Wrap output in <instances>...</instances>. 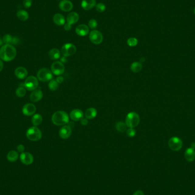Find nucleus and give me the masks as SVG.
I'll list each match as a JSON object with an SVG mask.
<instances>
[{"label": "nucleus", "instance_id": "nucleus-1", "mask_svg": "<svg viewBox=\"0 0 195 195\" xmlns=\"http://www.w3.org/2000/svg\"><path fill=\"white\" fill-rule=\"evenodd\" d=\"M17 56V50L12 45H3L0 49V58L5 62L13 60Z\"/></svg>", "mask_w": 195, "mask_h": 195}, {"label": "nucleus", "instance_id": "nucleus-2", "mask_svg": "<svg viewBox=\"0 0 195 195\" xmlns=\"http://www.w3.org/2000/svg\"><path fill=\"white\" fill-rule=\"evenodd\" d=\"M51 121L55 125L63 126L69 123V116L64 111H58L52 115Z\"/></svg>", "mask_w": 195, "mask_h": 195}, {"label": "nucleus", "instance_id": "nucleus-3", "mask_svg": "<svg viewBox=\"0 0 195 195\" xmlns=\"http://www.w3.org/2000/svg\"><path fill=\"white\" fill-rule=\"evenodd\" d=\"M140 116L135 112H131L125 118V123L128 128H135L139 125Z\"/></svg>", "mask_w": 195, "mask_h": 195}, {"label": "nucleus", "instance_id": "nucleus-4", "mask_svg": "<svg viewBox=\"0 0 195 195\" xmlns=\"http://www.w3.org/2000/svg\"><path fill=\"white\" fill-rule=\"evenodd\" d=\"M42 132L36 126L30 127L26 132L28 139L31 141L37 142L42 138Z\"/></svg>", "mask_w": 195, "mask_h": 195}, {"label": "nucleus", "instance_id": "nucleus-5", "mask_svg": "<svg viewBox=\"0 0 195 195\" xmlns=\"http://www.w3.org/2000/svg\"><path fill=\"white\" fill-rule=\"evenodd\" d=\"M37 78L43 82L50 81L53 79V73L51 71L46 68H43L38 71Z\"/></svg>", "mask_w": 195, "mask_h": 195}, {"label": "nucleus", "instance_id": "nucleus-6", "mask_svg": "<svg viewBox=\"0 0 195 195\" xmlns=\"http://www.w3.org/2000/svg\"><path fill=\"white\" fill-rule=\"evenodd\" d=\"M38 80L36 77L30 76L26 79L23 86L29 91H34L38 86Z\"/></svg>", "mask_w": 195, "mask_h": 195}, {"label": "nucleus", "instance_id": "nucleus-7", "mask_svg": "<svg viewBox=\"0 0 195 195\" xmlns=\"http://www.w3.org/2000/svg\"><path fill=\"white\" fill-rule=\"evenodd\" d=\"M77 51V48L74 45L67 43L63 45L61 48V53L63 56L68 57L73 56Z\"/></svg>", "mask_w": 195, "mask_h": 195}, {"label": "nucleus", "instance_id": "nucleus-8", "mask_svg": "<svg viewBox=\"0 0 195 195\" xmlns=\"http://www.w3.org/2000/svg\"><path fill=\"white\" fill-rule=\"evenodd\" d=\"M65 67L60 61H55L51 66V71L53 74L59 76L64 73Z\"/></svg>", "mask_w": 195, "mask_h": 195}, {"label": "nucleus", "instance_id": "nucleus-9", "mask_svg": "<svg viewBox=\"0 0 195 195\" xmlns=\"http://www.w3.org/2000/svg\"><path fill=\"white\" fill-rule=\"evenodd\" d=\"M89 39L90 41L95 45H99L103 42V37L101 32L94 30L89 34Z\"/></svg>", "mask_w": 195, "mask_h": 195}, {"label": "nucleus", "instance_id": "nucleus-10", "mask_svg": "<svg viewBox=\"0 0 195 195\" xmlns=\"http://www.w3.org/2000/svg\"><path fill=\"white\" fill-rule=\"evenodd\" d=\"M168 145L171 149L173 151H179L183 147V142L178 137H172L168 141Z\"/></svg>", "mask_w": 195, "mask_h": 195}, {"label": "nucleus", "instance_id": "nucleus-11", "mask_svg": "<svg viewBox=\"0 0 195 195\" xmlns=\"http://www.w3.org/2000/svg\"><path fill=\"white\" fill-rule=\"evenodd\" d=\"M72 133L71 127L70 125H63L59 131V135L60 138L63 139H66L70 137Z\"/></svg>", "mask_w": 195, "mask_h": 195}, {"label": "nucleus", "instance_id": "nucleus-12", "mask_svg": "<svg viewBox=\"0 0 195 195\" xmlns=\"http://www.w3.org/2000/svg\"><path fill=\"white\" fill-rule=\"evenodd\" d=\"M36 107L32 103L26 104L22 108V112L26 116H32L36 111Z\"/></svg>", "mask_w": 195, "mask_h": 195}, {"label": "nucleus", "instance_id": "nucleus-13", "mask_svg": "<svg viewBox=\"0 0 195 195\" xmlns=\"http://www.w3.org/2000/svg\"><path fill=\"white\" fill-rule=\"evenodd\" d=\"M20 160L23 164L30 165L34 161V158L29 152H22L20 155Z\"/></svg>", "mask_w": 195, "mask_h": 195}, {"label": "nucleus", "instance_id": "nucleus-14", "mask_svg": "<svg viewBox=\"0 0 195 195\" xmlns=\"http://www.w3.org/2000/svg\"><path fill=\"white\" fill-rule=\"evenodd\" d=\"M59 8L61 10L69 12L73 8V4L69 0H62L59 4Z\"/></svg>", "mask_w": 195, "mask_h": 195}, {"label": "nucleus", "instance_id": "nucleus-15", "mask_svg": "<svg viewBox=\"0 0 195 195\" xmlns=\"http://www.w3.org/2000/svg\"><path fill=\"white\" fill-rule=\"evenodd\" d=\"M79 19V14H78L77 12H71L67 15L66 23L72 26L73 25L77 23Z\"/></svg>", "mask_w": 195, "mask_h": 195}, {"label": "nucleus", "instance_id": "nucleus-16", "mask_svg": "<svg viewBox=\"0 0 195 195\" xmlns=\"http://www.w3.org/2000/svg\"><path fill=\"white\" fill-rule=\"evenodd\" d=\"M83 111L79 109H74L70 112V118L72 121H78L84 118Z\"/></svg>", "mask_w": 195, "mask_h": 195}, {"label": "nucleus", "instance_id": "nucleus-17", "mask_svg": "<svg viewBox=\"0 0 195 195\" xmlns=\"http://www.w3.org/2000/svg\"><path fill=\"white\" fill-rule=\"evenodd\" d=\"M75 32L79 36L84 37L88 34L89 28L87 25L84 24L79 25L75 28Z\"/></svg>", "mask_w": 195, "mask_h": 195}, {"label": "nucleus", "instance_id": "nucleus-18", "mask_svg": "<svg viewBox=\"0 0 195 195\" xmlns=\"http://www.w3.org/2000/svg\"><path fill=\"white\" fill-rule=\"evenodd\" d=\"M43 93L40 89H36L32 91L30 95V99L32 102H37L43 98Z\"/></svg>", "mask_w": 195, "mask_h": 195}, {"label": "nucleus", "instance_id": "nucleus-19", "mask_svg": "<svg viewBox=\"0 0 195 195\" xmlns=\"http://www.w3.org/2000/svg\"><path fill=\"white\" fill-rule=\"evenodd\" d=\"M15 75L17 78L20 79H23L27 77L28 72L27 70L23 67H17L14 71Z\"/></svg>", "mask_w": 195, "mask_h": 195}, {"label": "nucleus", "instance_id": "nucleus-20", "mask_svg": "<svg viewBox=\"0 0 195 195\" xmlns=\"http://www.w3.org/2000/svg\"><path fill=\"white\" fill-rule=\"evenodd\" d=\"M96 5V0H82L81 2V6L85 10H90Z\"/></svg>", "mask_w": 195, "mask_h": 195}, {"label": "nucleus", "instance_id": "nucleus-21", "mask_svg": "<svg viewBox=\"0 0 195 195\" xmlns=\"http://www.w3.org/2000/svg\"><path fill=\"white\" fill-rule=\"evenodd\" d=\"M53 21L55 24L58 26H62L65 24V17L62 14L56 13L53 16Z\"/></svg>", "mask_w": 195, "mask_h": 195}, {"label": "nucleus", "instance_id": "nucleus-22", "mask_svg": "<svg viewBox=\"0 0 195 195\" xmlns=\"http://www.w3.org/2000/svg\"><path fill=\"white\" fill-rule=\"evenodd\" d=\"M184 156L186 160L188 162H193L195 159V151L194 149H192L191 147L186 149L184 153Z\"/></svg>", "mask_w": 195, "mask_h": 195}, {"label": "nucleus", "instance_id": "nucleus-23", "mask_svg": "<svg viewBox=\"0 0 195 195\" xmlns=\"http://www.w3.org/2000/svg\"><path fill=\"white\" fill-rule=\"evenodd\" d=\"M97 115V110L95 108L90 107L86 110L84 113V116L87 119H93Z\"/></svg>", "mask_w": 195, "mask_h": 195}, {"label": "nucleus", "instance_id": "nucleus-24", "mask_svg": "<svg viewBox=\"0 0 195 195\" xmlns=\"http://www.w3.org/2000/svg\"><path fill=\"white\" fill-rule=\"evenodd\" d=\"M49 56L51 60H56L60 57V51L56 48L52 49L49 53Z\"/></svg>", "mask_w": 195, "mask_h": 195}, {"label": "nucleus", "instance_id": "nucleus-25", "mask_svg": "<svg viewBox=\"0 0 195 195\" xmlns=\"http://www.w3.org/2000/svg\"><path fill=\"white\" fill-rule=\"evenodd\" d=\"M19 158V153L15 151H10L7 154V159L10 162H14Z\"/></svg>", "mask_w": 195, "mask_h": 195}, {"label": "nucleus", "instance_id": "nucleus-26", "mask_svg": "<svg viewBox=\"0 0 195 195\" xmlns=\"http://www.w3.org/2000/svg\"><path fill=\"white\" fill-rule=\"evenodd\" d=\"M42 121H43L42 116H41V115L39 114H34L32 116V125L36 127L38 125H40L42 123Z\"/></svg>", "mask_w": 195, "mask_h": 195}, {"label": "nucleus", "instance_id": "nucleus-27", "mask_svg": "<svg viewBox=\"0 0 195 195\" xmlns=\"http://www.w3.org/2000/svg\"><path fill=\"white\" fill-rule=\"evenodd\" d=\"M143 66L140 62H135L131 65V70L135 73H138L142 70Z\"/></svg>", "mask_w": 195, "mask_h": 195}, {"label": "nucleus", "instance_id": "nucleus-28", "mask_svg": "<svg viewBox=\"0 0 195 195\" xmlns=\"http://www.w3.org/2000/svg\"><path fill=\"white\" fill-rule=\"evenodd\" d=\"M17 16L18 19L22 21H25L29 19V14L26 10H19L17 13Z\"/></svg>", "mask_w": 195, "mask_h": 195}, {"label": "nucleus", "instance_id": "nucleus-29", "mask_svg": "<svg viewBox=\"0 0 195 195\" xmlns=\"http://www.w3.org/2000/svg\"><path fill=\"white\" fill-rule=\"evenodd\" d=\"M127 126L123 121H118L115 124V129L119 132H124L127 131Z\"/></svg>", "mask_w": 195, "mask_h": 195}, {"label": "nucleus", "instance_id": "nucleus-30", "mask_svg": "<svg viewBox=\"0 0 195 195\" xmlns=\"http://www.w3.org/2000/svg\"><path fill=\"white\" fill-rule=\"evenodd\" d=\"M26 90L24 86H20L19 87L17 88L15 91V94L17 97L19 98H22L26 95Z\"/></svg>", "mask_w": 195, "mask_h": 195}, {"label": "nucleus", "instance_id": "nucleus-31", "mask_svg": "<svg viewBox=\"0 0 195 195\" xmlns=\"http://www.w3.org/2000/svg\"><path fill=\"white\" fill-rule=\"evenodd\" d=\"M59 84H60L56 82V80L51 79L50 81H49L48 87L51 91H56L59 87Z\"/></svg>", "mask_w": 195, "mask_h": 195}, {"label": "nucleus", "instance_id": "nucleus-32", "mask_svg": "<svg viewBox=\"0 0 195 195\" xmlns=\"http://www.w3.org/2000/svg\"><path fill=\"white\" fill-rule=\"evenodd\" d=\"M127 45L130 47H135L138 43V40L135 37H131L127 39Z\"/></svg>", "mask_w": 195, "mask_h": 195}, {"label": "nucleus", "instance_id": "nucleus-33", "mask_svg": "<svg viewBox=\"0 0 195 195\" xmlns=\"http://www.w3.org/2000/svg\"><path fill=\"white\" fill-rule=\"evenodd\" d=\"M13 37L10 34H6L2 38L3 42L5 45H11L13 41Z\"/></svg>", "mask_w": 195, "mask_h": 195}, {"label": "nucleus", "instance_id": "nucleus-34", "mask_svg": "<svg viewBox=\"0 0 195 195\" xmlns=\"http://www.w3.org/2000/svg\"><path fill=\"white\" fill-rule=\"evenodd\" d=\"M95 8H96V10L99 13H102L103 12H104L106 8V5H104L103 3H101V2L97 4L95 6Z\"/></svg>", "mask_w": 195, "mask_h": 195}, {"label": "nucleus", "instance_id": "nucleus-35", "mask_svg": "<svg viewBox=\"0 0 195 195\" xmlns=\"http://www.w3.org/2000/svg\"><path fill=\"white\" fill-rule=\"evenodd\" d=\"M97 21L95 19H91L89 21L88 24V28L92 29H94L97 27Z\"/></svg>", "mask_w": 195, "mask_h": 195}, {"label": "nucleus", "instance_id": "nucleus-36", "mask_svg": "<svg viewBox=\"0 0 195 195\" xmlns=\"http://www.w3.org/2000/svg\"><path fill=\"white\" fill-rule=\"evenodd\" d=\"M126 133H127V135L128 136L132 138V137L135 136L136 134V130L134 128H129L126 131Z\"/></svg>", "mask_w": 195, "mask_h": 195}, {"label": "nucleus", "instance_id": "nucleus-37", "mask_svg": "<svg viewBox=\"0 0 195 195\" xmlns=\"http://www.w3.org/2000/svg\"><path fill=\"white\" fill-rule=\"evenodd\" d=\"M23 4L25 8H29L32 5V0H23Z\"/></svg>", "mask_w": 195, "mask_h": 195}, {"label": "nucleus", "instance_id": "nucleus-38", "mask_svg": "<svg viewBox=\"0 0 195 195\" xmlns=\"http://www.w3.org/2000/svg\"><path fill=\"white\" fill-rule=\"evenodd\" d=\"M19 42H20V40H19V38L14 37L13 38V41H12V44L15 45L19 44Z\"/></svg>", "mask_w": 195, "mask_h": 195}, {"label": "nucleus", "instance_id": "nucleus-39", "mask_svg": "<svg viewBox=\"0 0 195 195\" xmlns=\"http://www.w3.org/2000/svg\"><path fill=\"white\" fill-rule=\"evenodd\" d=\"M17 150H18L19 152H23L24 150H25V146H24L23 145H22V144H19V145L17 146Z\"/></svg>", "mask_w": 195, "mask_h": 195}, {"label": "nucleus", "instance_id": "nucleus-40", "mask_svg": "<svg viewBox=\"0 0 195 195\" xmlns=\"http://www.w3.org/2000/svg\"><path fill=\"white\" fill-rule=\"evenodd\" d=\"M56 82H57L58 84H62V83H63V80H64V78H63V77L62 76L59 75V76L56 78Z\"/></svg>", "mask_w": 195, "mask_h": 195}, {"label": "nucleus", "instance_id": "nucleus-41", "mask_svg": "<svg viewBox=\"0 0 195 195\" xmlns=\"http://www.w3.org/2000/svg\"><path fill=\"white\" fill-rule=\"evenodd\" d=\"M88 119H87V118H82L81 120H80V123L82 125H86L88 123Z\"/></svg>", "mask_w": 195, "mask_h": 195}, {"label": "nucleus", "instance_id": "nucleus-42", "mask_svg": "<svg viewBox=\"0 0 195 195\" xmlns=\"http://www.w3.org/2000/svg\"><path fill=\"white\" fill-rule=\"evenodd\" d=\"M133 195H144V194L142 190H138L135 191Z\"/></svg>", "mask_w": 195, "mask_h": 195}, {"label": "nucleus", "instance_id": "nucleus-43", "mask_svg": "<svg viewBox=\"0 0 195 195\" xmlns=\"http://www.w3.org/2000/svg\"><path fill=\"white\" fill-rule=\"evenodd\" d=\"M66 58H67V57H66L65 56H62V57L60 58V62H62L63 63H66V61H67Z\"/></svg>", "mask_w": 195, "mask_h": 195}, {"label": "nucleus", "instance_id": "nucleus-44", "mask_svg": "<svg viewBox=\"0 0 195 195\" xmlns=\"http://www.w3.org/2000/svg\"><path fill=\"white\" fill-rule=\"evenodd\" d=\"M3 68H4V63L1 60H0V72L2 70Z\"/></svg>", "mask_w": 195, "mask_h": 195}, {"label": "nucleus", "instance_id": "nucleus-45", "mask_svg": "<svg viewBox=\"0 0 195 195\" xmlns=\"http://www.w3.org/2000/svg\"><path fill=\"white\" fill-rule=\"evenodd\" d=\"M3 43H4V42H3L2 39L1 38H0V46H2L3 45Z\"/></svg>", "mask_w": 195, "mask_h": 195}, {"label": "nucleus", "instance_id": "nucleus-46", "mask_svg": "<svg viewBox=\"0 0 195 195\" xmlns=\"http://www.w3.org/2000/svg\"><path fill=\"white\" fill-rule=\"evenodd\" d=\"M191 148L192 149H195V143H192V144H191Z\"/></svg>", "mask_w": 195, "mask_h": 195}, {"label": "nucleus", "instance_id": "nucleus-47", "mask_svg": "<svg viewBox=\"0 0 195 195\" xmlns=\"http://www.w3.org/2000/svg\"><path fill=\"white\" fill-rule=\"evenodd\" d=\"M194 13H195V9H194Z\"/></svg>", "mask_w": 195, "mask_h": 195}]
</instances>
